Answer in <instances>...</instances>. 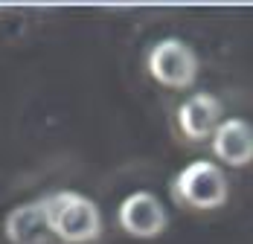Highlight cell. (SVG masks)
<instances>
[{
  "label": "cell",
  "instance_id": "obj_1",
  "mask_svg": "<svg viewBox=\"0 0 253 244\" xmlns=\"http://www.w3.org/2000/svg\"><path fill=\"white\" fill-rule=\"evenodd\" d=\"M44 224L61 244H90L102 236V209L93 198L73 189H52L38 198Z\"/></svg>",
  "mask_w": 253,
  "mask_h": 244
},
{
  "label": "cell",
  "instance_id": "obj_2",
  "mask_svg": "<svg viewBox=\"0 0 253 244\" xmlns=\"http://www.w3.org/2000/svg\"><path fill=\"white\" fill-rule=\"evenodd\" d=\"M172 198L189 209H218L230 198L227 174L218 163L192 160L172 177Z\"/></svg>",
  "mask_w": 253,
  "mask_h": 244
},
{
  "label": "cell",
  "instance_id": "obj_3",
  "mask_svg": "<svg viewBox=\"0 0 253 244\" xmlns=\"http://www.w3.org/2000/svg\"><path fill=\"white\" fill-rule=\"evenodd\" d=\"M146 67L157 84L186 90L198 79V52L180 38H160L146 55Z\"/></svg>",
  "mask_w": 253,
  "mask_h": 244
},
{
  "label": "cell",
  "instance_id": "obj_4",
  "mask_svg": "<svg viewBox=\"0 0 253 244\" xmlns=\"http://www.w3.org/2000/svg\"><path fill=\"white\" fill-rule=\"evenodd\" d=\"M117 221L134 239H157L169 227L166 206L160 203V198L154 192H146V189L123 198V203L117 209Z\"/></svg>",
  "mask_w": 253,
  "mask_h": 244
},
{
  "label": "cell",
  "instance_id": "obj_5",
  "mask_svg": "<svg viewBox=\"0 0 253 244\" xmlns=\"http://www.w3.org/2000/svg\"><path fill=\"white\" fill-rule=\"evenodd\" d=\"M224 120V105L212 93H192L177 108V128L186 140L204 143L215 134V128Z\"/></svg>",
  "mask_w": 253,
  "mask_h": 244
},
{
  "label": "cell",
  "instance_id": "obj_6",
  "mask_svg": "<svg viewBox=\"0 0 253 244\" xmlns=\"http://www.w3.org/2000/svg\"><path fill=\"white\" fill-rule=\"evenodd\" d=\"M212 154L233 169L251 166L253 163V125L242 117H227L210 137Z\"/></svg>",
  "mask_w": 253,
  "mask_h": 244
},
{
  "label": "cell",
  "instance_id": "obj_7",
  "mask_svg": "<svg viewBox=\"0 0 253 244\" xmlns=\"http://www.w3.org/2000/svg\"><path fill=\"white\" fill-rule=\"evenodd\" d=\"M3 233H6V239L12 244H50L52 242L50 230L44 224V212H41L38 198L12 206L6 212V218H3Z\"/></svg>",
  "mask_w": 253,
  "mask_h": 244
}]
</instances>
